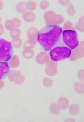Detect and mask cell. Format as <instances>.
Wrapping results in <instances>:
<instances>
[{"label":"cell","mask_w":84,"mask_h":122,"mask_svg":"<svg viewBox=\"0 0 84 122\" xmlns=\"http://www.w3.org/2000/svg\"><path fill=\"white\" fill-rule=\"evenodd\" d=\"M17 57L16 56H14V57H11V58L10 59V60L8 61H9V63H8V65H9L10 66H13V67H15V66H18V60H17Z\"/></svg>","instance_id":"8992f818"},{"label":"cell","mask_w":84,"mask_h":122,"mask_svg":"<svg viewBox=\"0 0 84 122\" xmlns=\"http://www.w3.org/2000/svg\"><path fill=\"white\" fill-rule=\"evenodd\" d=\"M14 25H15L14 23L12 21H11V20H9V21H8L6 23L5 27L7 29L10 30L14 27Z\"/></svg>","instance_id":"52a82bcc"},{"label":"cell","mask_w":84,"mask_h":122,"mask_svg":"<svg viewBox=\"0 0 84 122\" xmlns=\"http://www.w3.org/2000/svg\"><path fill=\"white\" fill-rule=\"evenodd\" d=\"M21 41L20 40H14L13 41V45L15 46L16 47H19V46L21 45Z\"/></svg>","instance_id":"9c48e42d"},{"label":"cell","mask_w":84,"mask_h":122,"mask_svg":"<svg viewBox=\"0 0 84 122\" xmlns=\"http://www.w3.org/2000/svg\"><path fill=\"white\" fill-rule=\"evenodd\" d=\"M10 68L7 62L0 61V80L5 78L9 74Z\"/></svg>","instance_id":"5b68a950"},{"label":"cell","mask_w":84,"mask_h":122,"mask_svg":"<svg viewBox=\"0 0 84 122\" xmlns=\"http://www.w3.org/2000/svg\"><path fill=\"white\" fill-rule=\"evenodd\" d=\"M62 29L59 25H47L37 33V41L43 50L49 51L59 43Z\"/></svg>","instance_id":"6da1fadb"},{"label":"cell","mask_w":84,"mask_h":122,"mask_svg":"<svg viewBox=\"0 0 84 122\" xmlns=\"http://www.w3.org/2000/svg\"><path fill=\"white\" fill-rule=\"evenodd\" d=\"M62 41L64 44L69 49H74L79 45L77 32L74 30H65L62 31Z\"/></svg>","instance_id":"277c9868"},{"label":"cell","mask_w":84,"mask_h":122,"mask_svg":"<svg viewBox=\"0 0 84 122\" xmlns=\"http://www.w3.org/2000/svg\"><path fill=\"white\" fill-rule=\"evenodd\" d=\"M13 53L12 44L7 40L0 37V61L8 62Z\"/></svg>","instance_id":"7a4b0ae2"},{"label":"cell","mask_w":84,"mask_h":122,"mask_svg":"<svg viewBox=\"0 0 84 122\" xmlns=\"http://www.w3.org/2000/svg\"><path fill=\"white\" fill-rule=\"evenodd\" d=\"M72 50L66 46H57L50 51V58L55 61L68 59L70 57Z\"/></svg>","instance_id":"3957f363"},{"label":"cell","mask_w":84,"mask_h":122,"mask_svg":"<svg viewBox=\"0 0 84 122\" xmlns=\"http://www.w3.org/2000/svg\"><path fill=\"white\" fill-rule=\"evenodd\" d=\"M3 30L2 26L0 25V34H1L3 33Z\"/></svg>","instance_id":"30bf717a"},{"label":"cell","mask_w":84,"mask_h":122,"mask_svg":"<svg viewBox=\"0 0 84 122\" xmlns=\"http://www.w3.org/2000/svg\"><path fill=\"white\" fill-rule=\"evenodd\" d=\"M20 33L19 30H13L11 32V36L12 37H17L19 36Z\"/></svg>","instance_id":"ba28073f"},{"label":"cell","mask_w":84,"mask_h":122,"mask_svg":"<svg viewBox=\"0 0 84 122\" xmlns=\"http://www.w3.org/2000/svg\"><path fill=\"white\" fill-rule=\"evenodd\" d=\"M2 6H3V5H2V2L0 1V9H1V8H2Z\"/></svg>","instance_id":"8fae6325"}]
</instances>
